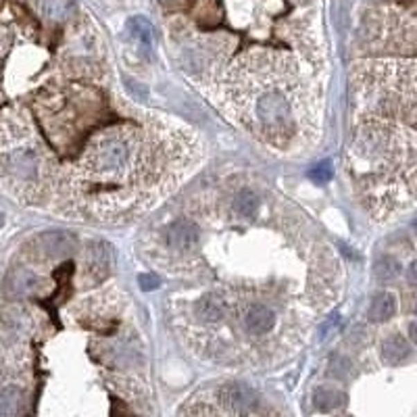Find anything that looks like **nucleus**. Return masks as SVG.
<instances>
[{"label": "nucleus", "mask_w": 417, "mask_h": 417, "mask_svg": "<svg viewBox=\"0 0 417 417\" xmlns=\"http://www.w3.org/2000/svg\"><path fill=\"white\" fill-rule=\"evenodd\" d=\"M409 332H411V338H413V342H417V323H411Z\"/></svg>", "instance_id": "obj_27"}, {"label": "nucleus", "mask_w": 417, "mask_h": 417, "mask_svg": "<svg viewBox=\"0 0 417 417\" xmlns=\"http://www.w3.org/2000/svg\"><path fill=\"white\" fill-rule=\"evenodd\" d=\"M198 238H200L198 228L190 220H177L165 230V242H167L169 251H175V253L194 251L198 245Z\"/></svg>", "instance_id": "obj_9"}, {"label": "nucleus", "mask_w": 417, "mask_h": 417, "mask_svg": "<svg viewBox=\"0 0 417 417\" xmlns=\"http://www.w3.org/2000/svg\"><path fill=\"white\" fill-rule=\"evenodd\" d=\"M396 313V296L390 292H378L367 309V319L373 323H384L388 319H392Z\"/></svg>", "instance_id": "obj_15"}, {"label": "nucleus", "mask_w": 417, "mask_h": 417, "mask_svg": "<svg viewBox=\"0 0 417 417\" xmlns=\"http://www.w3.org/2000/svg\"><path fill=\"white\" fill-rule=\"evenodd\" d=\"M171 154L161 134H146L127 125L113 127L96 136L82 154L76 184L94 190V198L113 186V198L130 186L148 190L167 173Z\"/></svg>", "instance_id": "obj_3"}, {"label": "nucleus", "mask_w": 417, "mask_h": 417, "mask_svg": "<svg viewBox=\"0 0 417 417\" xmlns=\"http://www.w3.org/2000/svg\"><path fill=\"white\" fill-rule=\"evenodd\" d=\"M276 328V313L265 305H251L245 313V330L251 336L269 334Z\"/></svg>", "instance_id": "obj_12"}, {"label": "nucleus", "mask_w": 417, "mask_h": 417, "mask_svg": "<svg viewBox=\"0 0 417 417\" xmlns=\"http://www.w3.org/2000/svg\"><path fill=\"white\" fill-rule=\"evenodd\" d=\"M232 115L263 142L282 148L303 134L309 92L296 63L284 55L253 53L238 59L226 80Z\"/></svg>", "instance_id": "obj_1"}, {"label": "nucleus", "mask_w": 417, "mask_h": 417, "mask_svg": "<svg viewBox=\"0 0 417 417\" xmlns=\"http://www.w3.org/2000/svg\"><path fill=\"white\" fill-rule=\"evenodd\" d=\"M359 44L367 53L402 55L417 51V17L396 9L369 11L359 26Z\"/></svg>", "instance_id": "obj_5"}, {"label": "nucleus", "mask_w": 417, "mask_h": 417, "mask_svg": "<svg viewBox=\"0 0 417 417\" xmlns=\"http://www.w3.org/2000/svg\"><path fill=\"white\" fill-rule=\"evenodd\" d=\"M373 276L382 284L394 282L400 276V263L394 257H380L373 265Z\"/></svg>", "instance_id": "obj_20"}, {"label": "nucleus", "mask_w": 417, "mask_h": 417, "mask_svg": "<svg viewBox=\"0 0 417 417\" xmlns=\"http://www.w3.org/2000/svg\"><path fill=\"white\" fill-rule=\"evenodd\" d=\"M234 208H236V213L242 218H253L259 208V196L251 190H242L234 200Z\"/></svg>", "instance_id": "obj_21"}, {"label": "nucleus", "mask_w": 417, "mask_h": 417, "mask_svg": "<svg viewBox=\"0 0 417 417\" xmlns=\"http://www.w3.org/2000/svg\"><path fill=\"white\" fill-rule=\"evenodd\" d=\"M40 13L51 21H67L78 13L76 0H40Z\"/></svg>", "instance_id": "obj_16"}, {"label": "nucleus", "mask_w": 417, "mask_h": 417, "mask_svg": "<svg viewBox=\"0 0 417 417\" xmlns=\"http://www.w3.org/2000/svg\"><path fill=\"white\" fill-rule=\"evenodd\" d=\"M24 405V392L15 386L0 390V415H17Z\"/></svg>", "instance_id": "obj_19"}, {"label": "nucleus", "mask_w": 417, "mask_h": 417, "mask_svg": "<svg viewBox=\"0 0 417 417\" xmlns=\"http://www.w3.org/2000/svg\"><path fill=\"white\" fill-rule=\"evenodd\" d=\"M218 398H220L222 411L232 415H242L253 411L259 400L255 390L247 384H226L218 390Z\"/></svg>", "instance_id": "obj_7"}, {"label": "nucleus", "mask_w": 417, "mask_h": 417, "mask_svg": "<svg viewBox=\"0 0 417 417\" xmlns=\"http://www.w3.org/2000/svg\"><path fill=\"white\" fill-rule=\"evenodd\" d=\"M5 224V218H3V213H0V226H3Z\"/></svg>", "instance_id": "obj_28"}, {"label": "nucleus", "mask_w": 417, "mask_h": 417, "mask_svg": "<svg viewBox=\"0 0 417 417\" xmlns=\"http://www.w3.org/2000/svg\"><path fill=\"white\" fill-rule=\"evenodd\" d=\"M127 32L132 34V38H136L144 48H150L152 42H154V26L142 17V15H136V17H130L127 19Z\"/></svg>", "instance_id": "obj_17"}, {"label": "nucleus", "mask_w": 417, "mask_h": 417, "mask_svg": "<svg viewBox=\"0 0 417 417\" xmlns=\"http://www.w3.org/2000/svg\"><path fill=\"white\" fill-rule=\"evenodd\" d=\"M138 284H140V288H142L144 292H150V290H157V288L161 286V280H159L154 274H142V276L138 278Z\"/></svg>", "instance_id": "obj_23"}, {"label": "nucleus", "mask_w": 417, "mask_h": 417, "mask_svg": "<svg viewBox=\"0 0 417 417\" xmlns=\"http://www.w3.org/2000/svg\"><path fill=\"white\" fill-rule=\"evenodd\" d=\"M5 167L15 179L34 184V181H38V177L42 173V157L32 148H19V150H13L7 154Z\"/></svg>", "instance_id": "obj_6"}, {"label": "nucleus", "mask_w": 417, "mask_h": 417, "mask_svg": "<svg viewBox=\"0 0 417 417\" xmlns=\"http://www.w3.org/2000/svg\"><path fill=\"white\" fill-rule=\"evenodd\" d=\"M409 355H411V346L400 334L388 336L380 346V357L386 365H398V363L407 361Z\"/></svg>", "instance_id": "obj_14"}, {"label": "nucleus", "mask_w": 417, "mask_h": 417, "mask_svg": "<svg viewBox=\"0 0 417 417\" xmlns=\"http://www.w3.org/2000/svg\"><path fill=\"white\" fill-rule=\"evenodd\" d=\"M309 177H311V181H315L319 186L328 184L334 177V165H332V161H321L315 167H311L309 169Z\"/></svg>", "instance_id": "obj_22"}, {"label": "nucleus", "mask_w": 417, "mask_h": 417, "mask_svg": "<svg viewBox=\"0 0 417 417\" xmlns=\"http://www.w3.org/2000/svg\"><path fill=\"white\" fill-rule=\"evenodd\" d=\"M113 265V249L107 242H92L86 253V278L96 284L103 282Z\"/></svg>", "instance_id": "obj_10"}, {"label": "nucleus", "mask_w": 417, "mask_h": 417, "mask_svg": "<svg viewBox=\"0 0 417 417\" xmlns=\"http://www.w3.org/2000/svg\"><path fill=\"white\" fill-rule=\"evenodd\" d=\"M407 280H409L411 286H417V259L411 261V265H409V269H407Z\"/></svg>", "instance_id": "obj_25"}, {"label": "nucleus", "mask_w": 417, "mask_h": 417, "mask_svg": "<svg viewBox=\"0 0 417 417\" xmlns=\"http://www.w3.org/2000/svg\"><path fill=\"white\" fill-rule=\"evenodd\" d=\"M338 363H340V365H336V361L332 359V369H330V375L344 378V375H346V371H348V361H346L344 357H338Z\"/></svg>", "instance_id": "obj_24"}, {"label": "nucleus", "mask_w": 417, "mask_h": 417, "mask_svg": "<svg viewBox=\"0 0 417 417\" xmlns=\"http://www.w3.org/2000/svg\"><path fill=\"white\" fill-rule=\"evenodd\" d=\"M353 88L365 111L417 123V59L361 61L353 67Z\"/></svg>", "instance_id": "obj_4"}, {"label": "nucleus", "mask_w": 417, "mask_h": 417, "mask_svg": "<svg viewBox=\"0 0 417 417\" xmlns=\"http://www.w3.org/2000/svg\"><path fill=\"white\" fill-rule=\"evenodd\" d=\"M415 311H417V305H415Z\"/></svg>", "instance_id": "obj_29"}, {"label": "nucleus", "mask_w": 417, "mask_h": 417, "mask_svg": "<svg viewBox=\"0 0 417 417\" xmlns=\"http://www.w3.org/2000/svg\"><path fill=\"white\" fill-rule=\"evenodd\" d=\"M363 202L386 220L417 200V134L392 119H363L348 148Z\"/></svg>", "instance_id": "obj_2"}, {"label": "nucleus", "mask_w": 417, "mask_h": 417, "mask_svg": "<svg viewBox=\"0 0 417 417\" xmlns=\"http://www.w3.org/2000/svg\"><path fill=\"white\" fill-rule=\"evenodd\" d=\"M226 313H228V303L218 294H206L198 299L194 305V315L202 323H218L226 317Z\"/></svg>", "instance_id": "obj_13"}, {"label": "nucleus", "mask_w": 417, "mask_h": 417, "mask_svg": "<svg viewBox=\"0 0 417 417\" xmlns=\"http://www.w3.org/2000/svg\"><path fill=\"white\" fill-rule=\"evenodd\" d=\"M336 323H338V315H332V317H330V321H326V323H323V328H321V336L326 338V336H328V332H332V328H334Z\"/></svg>", "instance_id": "obj_26"}, {"label": "nucleus", "mask_w": 417, "mask_h": 417, "mask_svg": "<svg viewBox=\"0 0 417 417\" xmlns=\"http://www.w3.org/2000/svg\"><path fill=\"white\" fill-rule=\"evenodd\" d=\"M40 284L42 280L34 272L19 267V269H13L7 278V294L11 299H30L40 290Z\"/></svg>", "instance_id": "obj_11"}, {"label": "nucleus", "mask_w": 417, "mask_h": 417, "mask_svg": "<svg viewBox=\"0 0 417 417\" xmlns=\"http://www.w3.org/2000/svg\"><path fill=\"white\" fill-rule=\"evenodd\" d=\"M34 247L46 259H63L78 249V238L71 232H46L34 240Z\"/></svg>", "instance_id": "obj_8"}, {"label": "nucleus", "mask_w": 417, "mask_h": 417, "mask_svg": "<svg viewBox=\"0 0 417 417\" xmlns=\"http://www.w3.org/2000/svg\"><path fill=\"white\" fill-rule=\"evenodd\" d=\"M313 400L321 411H334V409L346 405V394L332 386H319L313 394Z\"/></svg>", "instance_id": "obj_18"}]
</instances>
